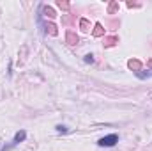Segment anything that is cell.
Wrapping results in <instances>:
<instances>
[{"instance_id":"cell-4","label":"cell","mask_w":152,"mask_h":151,"mask_svg":"<svg viewBox=\"0 0 152 151\" xmlns=\"http://www.w3.org/2000/svg\"><path fill=\"white\" fill-rule=\"evenodd\" d=\"M83 61H85L87 64H92V62H94V55H92V53H88V55H85V59H83Z\"/></svg>"},{"instance_id":"cell-1","label":"cell","mask_w":152,"mask_h":151,"mask_svg":"<svg viewBox=\"0 0 152 151\" xmlns=\"http://www.w3.org/2000/svg\"><path fill=\"white\" fill-rule=\"evenodd\" d=\"M118 142V133H110V135H104L97 141V146L99 148H113Z\"/></svg>"},{"instance_id":"cell-2","label":"cell","mask_w":152,"mask_h":151,"mask_svg":"<svg viewBox=\"0 0 152 151\" xmlns=\"http://www.w3.org/2000/svg\"><path fill=\"white\" fill-rule=\"evenodd\" d=\"M25 139H27V132L25 130H18L16 133H14V139L11 141L14 146H18V144H21V142H25Z\"/></svg>"},{"instance_id":"cell-3","label":"cell","mask_w":152,"mask_h":151,"mask_svg":"<svg viewBox=\"0 0 152 151\" xmlns=\"http://www.w3.org/2000/svg\"><path fill=\"white\" fill-rule=\"evenodd\" d=\"M55 130H57L58 133H67V132H69V128H67L66 124H57V126H55Z\"/></svg>"}]
</instances>
